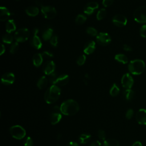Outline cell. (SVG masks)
Wrapping results in <instances>:
<instances>
[{"instance_id": "obj_51", "label": "cell", "mask_w": 146, "mask_h": 146, "mask_svg": "<svg viewBox=\"0 0 146 146\" xmlns=\"http://www.w3.org/2000/svg\"><path fill=\"white\" fill-rule=\"evenodd\" d=\"M17 1H19V0H17Z\"/></svg>"}, {"instance_id": "obj_28", "label": "cell", "mask_w": 146, "mask_h": 146, "mask_svg": "<svg viewBox=\"0 0 146 146\" xmlns=\"http://www.w3.org/2000/svg\"><path fill=\"white\" fill-rule=\"evenodd\" d=\"M119 92H120L119 87H118V86L116 84L114 83L112 86V87L110 89V95L112 96H116L119 94Z\"/></svg>"}, {"instance_id": "obj_16", "label": "cell", "mask_w": 146, "mask_h": 146, "mask_svg": "<svg viewBox=\"0 0 146 146\" xmlns=\"http://www.w3.org/2000/svg\"><path fill=\"white\" fill-rule=\"evenodd\" d=\"M95 50V43L93 40H90L86 43L84 47V52L87 55L91 54Z\"/></svg>"}, {"instance_id": "obj_40", "label": "cell", "mask_w": 146, "mask_h": 146, "mask_svg": "<svg viewBox=\"0 0 146 146\" xmlns=\"http://www.w3.org/2000/svg\"><path fill=\"white\" fill-rule=\"evenodd\" d=\"M86 6H88V7H91V8H92V9H93L94 10H95V9H98V7H99L98 3L97 2H89L88 3H87V4L86 5Z\"/></svg>"}, {"instance_id": "obj_30", "label": "cell", "mask_w": 146, "mask_h": 146, "mask_svg": "<svg viewBox=\"0 0 146 146\" xmlns=\"http://www.w3.org/2000/svg\"><path fill=\"white\" fill-rule=\"evenodd\" d=\"M2 40L4 43L9 44V43H12V42L13 40V37L10 33H8V34H5L2 36Z\"/></svg>"}, {"instance_id": "obj_33", "label": "cell", "mask_w": 146, "mask_h": 146, "mask_svg": "<svg viewBox=\"0 0 146 146\" xmlns=\"http://www.w3.org/2000/svg\"><path fill=\"white\" fill-rule=\"evenodd\" d=\"M18 46H19V45H18V42H14V43H13L12 44H11V47H10V53L11 54H15L17 51V50H18Z\"/></svg>"}, {"instance_id": "obj_9", "label": "cell", "mask_w": 146, "mask_h": 146, "mask_svg": "<svg viewBox=\"0 0 146 146\" xmlns=\"http://www.w3.org/2000/svg\"><path fill=\"white\" fill-rule=\"evenodd\" d=\"M121 83L124 88L131 89L133 84V79L130 74L126 73L122 76Z\"/></svg>"}, {"instance_id": "obj_36", "label": "cell", "mask_w": 146, "mask_h": 146, "mask_svg": "<svg viewBox=\"0 0 146 146\" xmlns=\"http://www.w3.org/2000/svg\"><path fill=\"white\" fill-rule=\"evenodd\" d=\"M140 34L141 36L146 38V25H143L140 29Z\"/></svg>"}, {"instance_id": "obj_21", "label": "cell", "mask_w": 146, "mask_h": 146, "mask_svg": "<svg viewBox=\"0 0 146 146\" xmlns=\"http://www.w3.org/2000/svg\"><path fill=\"white\" fill-rule=\"evenodd\" d=\"M26 14L31 17L36 16L39 13V9L37 7L30 6L26 9Z\"/></svg>"}, {"instance_id": "obj_45", "label": "cell", "mask_w": 146, "mask_h": 146, "mask_svg": "<svg viewBox=\"0 0 146 146\" xmlns=\"http://www.w3.org/2000/svg\"><path fill=\"white\" fill-rule=\"evenodd\" d=\"M123 48L125 51H132V47H131L130 46H129V45H128V44H123Z\"/></svg>"}, {"instance_id": "obj_27", "label": "cell", "mask_w": 146, "mask_h": 146, "mask_svg": "<svg viewBox=\"0 0 146 146\" xmlns=\"http://www.w3.org/2000/svg\"><path fill=\"white\" fill-rule=\"evenodd\" d=\"M124 96L127 101L131 100L134 97V91L131 89H125L123 92Z\"/></svg>"}, {"instance_id": "obj_22", "label": "cell", "mask_w": 146, "mask_h": 146, "mask_svg": "<svg viewBox=\"0 0 146 146\" xmlns=\"http://www.w3.org/2000/svg\"><path fill=\"white\" fill-rule=\"evenodd\" d=\"M16 29L15 23L13 19H10L7 21L6 25V30L8 33H11V32L15 31Z\"/></svg>"}, {"instance_id": "obj_13", "label": "cell", "mask_w": 146, "mask_h": 146, "mask_svg": "<svg viewBox=\"0 0 146 146\" xmlns=\"http://www.w3.org/2000/svg\"><path fill=\"white\" fill-rule=\"evenodd\" d=\"M55 69V64L53 61H47L45 62L43 66L42 70L43 72L46 74L49 75L51 73L54 72Z\"/></svg>"}, {"instance_id": "obj_5", "label": "cell", "mask_w": 146, "mask_h": 146, "mask_svg": "<svg viewBox=\"0 0 146 146\" xmlns=\"http://www.w3.org/2000/svg\"><path fill=\"white\" fill-rule=\"evenodd\" d=\"M10 133L14 139L21 140L26 136V131L22 126L19 125H13L9 129Z\"/></svg>"}, {"instance_id": "obj_49", "label": "cell", "mask_w": 146, "mask_h": 146, "mask_svg": "<svg viewBox=\"0 0 146 146\" xmlns=\"http://www.w3.org/2000/svg\"><path fill=\"white\" fill-rule=\"evenodd\" d=\"M5 51V46L3 44H1V52H0V55H2Z\"/></svg>"}, {"instance_id": "obj_29", "label": "cell", "mask_w": 146, "mask_h": 146, "mask_svg": "<svg viewBox=\"0 0 146 146\" xmlns=\"http://www.w3.org/2000/svg\"><path fill=\"white\" fill-rule=\"evenodd\" d=\"M87 19V18L86 16L82 15V14H79L77 15L76 19H75V22L78 25H81L84 23Z\"/></svg>"}, {"instance_id": "obj_41", "label": "cell", "mask_w": 146, "mask_h": 146, "mask_svg": "<svg viewBox=\"0 0 146 146\" xmlns=\"http://www.w3.org/2000/svg\"><path fill=\"white\" fill-rule=\"evenodd\" d=\"M94 10L93 9L86 6L84 9V13L87 15H91L94 13Z\"/></svg>"}, {"instance_id": "obj_18", "label": "cell", "mask_w": 146, "mask_h": 146, "mask_svg": "<svg viewBox=\"0 0 146 146\" xmlns=\"http://www.w3.org/2000/svg\"><path fill=\"white\" fill-rule=\"evenodd\" d=\"M11 14L9 10L5 7H0V20L1 21H5L10 17Z\"/></svg>"}, {"instance_id": "obj_47", "label": "cell", "mask_w": 146, "mask_h": 146, "mask_svg": "<svg viewBox=\"0 0 146 146\" xmlns=\"http://www.w3.org/2000/svg\"><path fill=\"white\" fill-rule=\"evenodd\" d=\"M65 146H79V145L74 141H70L69 143H68Z\"/></svg>"}, {"instance_id": "obj_4", "label": "cell", "mask_w": 146, "mask_h": 146, "mask_svg": "<svg viewBox=\"0 0 146 146\" xmlns=\"http://www.w3.org/2000/svg\"><path fill=\"white\" fill-rule=\"evenodd\" d=\"M133 18L139 23H146V6H142L137 8L133 13Z\"/></svg>"}, {"instance_id": "obj_11", "label": "cell", "mask_w": 146, "mask_h": 146, "mask_svg": "<svg viewBox=\"0 0 146 146\" xmlns=\"http://www.w3.org/2000/svg\"><path fill=\"white\" fill-rule=\"evenodd\" d=\"M113 23L117 27H123L127 23V18L121 14H117L112 18Z\"/></svg>"}, {"instance_id": "obj_7", "label": "cell", "mask_w": 146, "mask_h": 146, "mask_svg": "<svg viewBox=\"0 0 146 146\" xmlns=\"http://www.w3.org/2000/svg\"><path fill=\"white\" fill-rule=\"evenodd\" d=\"M62 119L61 112L60 108L58 106H55L52 108V113L50 116V120L52 125H55L58 124Z\"/></svg>"}, {"instance_id": "obj_14", "label": "cell", "mask_w": 146, "mask_h": 146, "mask_svg": "<svg viewBox=\"0 0 146 146\" xmlns=\"http://www.w3.org/2000/svg\"><path fill=\"white\" fill-rule=\"evenodd\" d=\"M15 76L11 72H6L4 74L1 78V82L3 84L10 85L14 83Z\"/></svg>"}, {"instance_id": "obj_17", "label": "cell", "mask_w": 146, "mask_h": 146, "mask_svg": "<svg viewBox=\"0 0 146 146\" xmlns=\"http://www.w3.org/2000/svg\"><path fill=\"white\" fill-rule=\"evenodd\" d=\"M31 45L36 49H40L42 47V44L39 36L37 35H33L30 40Z\"/></svg>"}, {"instance_id": "obj_23", "label": "cell", "mask_w": 146, "mask_h": 146, "mask_svg": "<svg viewBox=\"0 0 146 146\" xmlns=\"http://www.w3.org/2000/svg\"><path fill=\"white\" fill-rule=\"evenodd\" d=\"M47 83H48V80L47 78L44 76H43L41 78H40L38 80L37 82V87L39 89L42 90L44 88L47 86Z\"/></svg>"}, {"instance_id": "obj_2", "label": "cell", "mask_w": 146, "mask_h": 146, "mask_svg": "<svg viewBox=\"0 0 146 146\" xmlns=\"http://www.w3.org/2000/svg\"><path fill=\"white\" fill-rule=\"evenodd\" d=\"M61 93L60 88L55 84L50 86L44 93V100L48 104H52L59 99Z\"/></svg>"}, {"instance_id": "obj_6", "label": "cell", "mask_w": 146, "mask_h": 146, "mask_svg": "<svg viewBox=\"0 0 146 146\" xmlns=\"http://www.w3.org/2000/svg\"><path fill=\"white\" fill-rule=\"evenodd\" d=\"M30 36V31L27 29L22 28L19 29L14 34V39L18 42L27 40Z\"/></svg>"}, {"instance_id": "obj_48", "label": "cell", "mask_w": 146, "mask_h": 146, "mask_svg": "<svg viewBox=\"0 0 146 146\" xmlns=\"http://www.w3.org/2000/svg\"><path fill=\"white\" fill-rule=\"evenodd\" d=\"M132 146H143L142 145V144L140 141H135Z\"/></svg>"}, {"instance_id": "obj_20", "label": "cell", "mask_w": 146, "mask_h": 146, "mask_svg": "<svg viewBox=\"0 0 146 146\" xmlns=\"http://www.w3.org/2000/svg\"><path fill=\"white\" fill-rule=\"evenodd\" d=\"M33 64L36 67H39L41 65L42 62H43V56L42 54L37 53L35 54L33 58Z\"/></svg>"}, {"instance_id": "obj_37", "label": "cell", "mask_w": 146, "mask_h": 146, "mask_svg": "<svg viewBox=\"0 0 146 146\" xmlns=\"http://www.w3.org/2000/svg\"><path fill=\"white\" fill-rule=\"evenodd\" d=\"M98 136L101 140H105L106 137V135L105 132L103 130L99 129L98 131Z\"/></svg>"}, {"instance_id": "obj_3", "label": "cell", "mask_w": 146, "mask_h": 146, "mask_svg": "<svg viewBox=\"0 0 146 146\" xmlns=\"http://www.w3.org/2000/svg\"><path fill=\"white\" fill-rule=\"evenodd\" d=\"M128 68L129 71L132 74L137 75L144 72L145 68V64L143 60L135 59L129 62Z\"/></svg>"}, {"instance_id": "obj_1", "label": "cell", "mask_w": 146, "mask_h": 146, "mask_svg": "<svg viewBox=\"0 0 146 146\" xmlns=\"http://www.w3.org/2000/svg\"><path fill=\"white\" fill-rule=\"evenodd\" d=\"M80 108L77 102L73 99H68L63 102L60 107V110L62 114L72 116L75 115L79 111Z\"/></svg>"}, {"instance_id": "obj_44", "label": "cell", "mask_w": 146, "mask_h": 146, "mask_svg": "<svg viewBox=\"0 0 146 146\" xmlns=\"http://www.w3.org/2000/svg\"><path fill=\"white\" fill-rule=\"evenodd\" d=\"M114 0H103V5L104 7H108L110 5H111L113 2Z\"/></svg>"}, {"instance_id": "obj_43", "label": "cell", "mask_w": 146, "mask_h": 146, "mask_svg": "<svg viewBox=\"0 0 146 146\" xmlns=\"http://www.w3.org/2000/svg\"><path fill=\"white\" fill-rule=\"evenodd\" d=\"M42 55L44 58H51L53 57V54L49 51H44L42 52Z\"/></svg>"}, {"instance_id": "obj_15", "label": "cell", "mask_w": 146, "mask_h": 146, "mask_svg": "<svg viewBox=\"0 0 146 146\" xmlns=\"http://www.w3.org/2000/svg\"><path fill=\"white\" fill-rule=\"evenodd\" d=\"M69 80V76L67 74H62L57 78L53 84L56 86H63L67 84Z\"/></svg>"}, {"instance_id": "obj_38", "label": "cell", "mask_w": 146, "mask_h": 146, "mask_svg": "<svg viewBox=\"0 0 146 146\" xmlns=\"http://www.w3.org/2000/svg\"><path fill=\"white\" fill-rule=\"evenodd\" d=\"M33 141L31 138L30 136L26 137L24 142V146H33Z\"/></svg>"}, {"instance_id": "obj_35", "label": "cell", "mask_w": 146, "mask_h": 146, "mask_svg": "<svg viewBox=\"0 0 146 146\" xmlns=\"http://www.w3.org/2000/svg\"><path fill=\"white\" fill-rule=\"evenodd\" d=\"M86 60V56L84 55H82L78 58V59L76 61V63L79 66H82L85 63Z\"/></svg>"}, {"instance_id": "obj_19", "label": "cell", "mask_w": 146, "mask_h": 146, "mask_svg": "<svg viewBox=\"0 0 146 146\" xmlns=\"http://www.w3.org/2000/svg\"><path fill=\"white\" fill-rule=\"evenodd\" d=\"M52 33H53V30L49 26L47 25L43 30V32L42 34V38L44 40H48L50 39L52 36Z\"/></svg>"}, {"instance_id": "obj_32", "label": "cell", "mask_w": 146, "mask_h": 146, "mask_svg": "<svg viewBox=\"0 0 146 146\" xmlns=\"http://www.w3.org/2000/svg\"><path fill=\"white\" fill-rule=\"evenodd\" d=\"M86 32L88 34L91 36H96L98 34V32L95 29L92 27H88L86 29Z\"/></svg>"}, {"instance_id": "obj_50", "label": "cell", "mask_w": 146, "mask_h": 146, "mask_svg": "<svg viewBox=\"0 0 146 146\" xmlns=\"http://www.w3.org/2000/svg\"><path fill=\"white\" fill-rule=\"evenodd\" d=\"M38 31H39V30H38V29H34L33 30V34H34V35H36V34L38 33Z\"/></svg>"}, {"instance_id": "obj_24", "label": "cell", "mask_w": 146, "mask_h": 146, "mask_svg": "<svg viewBox=\"0 0 146 146\" xmlns=\"http://www.w3.org/2000/svg\"><path fill=\"white\" fill-rule=\"evenodd\" d=\"M103 146H119V143L115 139L110 138L104 140Z\"/></svg>"}, {"instance_id": "obj_31", "label": "cell", "mask_w": 146, "mask_h": 146, "mask_svg": "<svg viewBox=\"0 0 146 146\" xmlns=\"http://www.w3.org/2000/svg\"><path fill=\"white\" fill-rule=\"evenodd\" d=\"M106 15V10H105V9H102L98 11L96 15V18L98 20H102L105 17Z\"/></svg>"}, {"instance_id": "obj_46", "label": "cell", "mask_w": 146, "mask_h": 146, "mask_svg": "<svg viewBox=\"0 0 146 146\" xmlns=\"http://www.w3.org/2000/svg\"><path fill=\"white\" fill-rule=\"evenodd\" d=\"M101 145H102L101 143L98 140H96L92 142L90 146H101Z\"/></svg>"}, {"instance_id": "obj_12", "label": "cell", "mask_w": 146, "mask_h": 146, "mask_svg": "<svg viewBox=\"0 0 146 146\" xmlns=\"http://www.w3.org/2000/svg\"><path fill=\"white\" fill-rule=\"evenodd\" d=\"M137 122L141 125H146V110L141 108L136 113Z\"/></svg>"}, {"instance_id": "obj_8", "label": "cell", "mask_w": 146, "mask_h": 146, "mask_svg": "<svg viewBox=\"0 0 146 146\" xmlns=\"http://www.w3.org/2000/svg\"><path fill=\"white\" fill-rule=\"evenodd\" d=\"M41 12L45 18L52 19L56 15V9L50 6H42L41 7Z\"/></svg>"}, {"instance_id": "obj_25", "label": "cell", "mask_w": 146, "mask_h": 146, "mask_svg": "<svg viewBox=\"0 0 146 146\" xmlns=\"http://www.w3.org/2000/svg\"><path fill=\"white\" fill-rule=\"evenodd\" d=\"M91 136L89 134L82 133L78 137V141L80 144H86L91 139Z\"/></svg>"}, {"instance_id": "obj_10", "label": "cell", "mask_w": 146, "mask_h": 146, "mask_svg": "<svg viewBox=\"0 0 146 146\" xmlns=\"http://www.w3.org/2000/svg\"><path fill=\"white\" fill-rule=\"evenodd\" d=\"M97 42L102 46H107L111 41V36L106 33H100L96 36Z\"/></svg>"}, {"instance_id": "obj_26", "label": "cell", "mask_w": 146, "mask_h": 146, "mask_svg": "<svg viewBox=\"0 0 146 146\" xmlns=\"http://www.w3.org/2000/svg\"><path fill=\"white\" fill-rule=\"evenodd\" d=\"M115 60L117 62L122 63V64H126L128 62V59L124 54H119L115 55Z\"/></svg>"}, {"instance_id": "obj_39", "label": "cell", "mask_w": 146, "mask_h": 146, "mask_svg": "<svg viewBox=\"0 0 146 146\" xmlns=\"http://www.w3.org/2000/svg\"><path fill=\"white\" fill-rule=\"evenodd\" d=\"M133 115V110L132 108L128 109L125 113V117L127 119H131Z\"/></svg>"}, {"instance_id": "obj_34", "label": "cell", "mask_w": 146, "mask_h": 146, "mask_svg": "<svg viewBox=\"0 0 146 146\" xmlns=\"http://www.w3.org/2000/svg\"><path fill=\"white\" fill-rule=\"evenodd\" d=\"M50 43L51 44L54 46V47H56L58 46V36L57 35H53L51 38L50 39Z\"/></svg>"}, {"instance_id": "obj_42", "label": "cell", "mask_w": 146, "mask_h": 146, "mask_svg": "<svg viewBox=\"0 0 146 146\" xmlns=\"http://www.w3.org/2000/svg\"><path fill=\"white\" fill-rule=\"evenodd\" d=\"M57 78L58 77L56 76V74L54 72L49 75V80L52 84H54V83L55 82V81L56 80Z\"/></svg>"}]
</instances>
